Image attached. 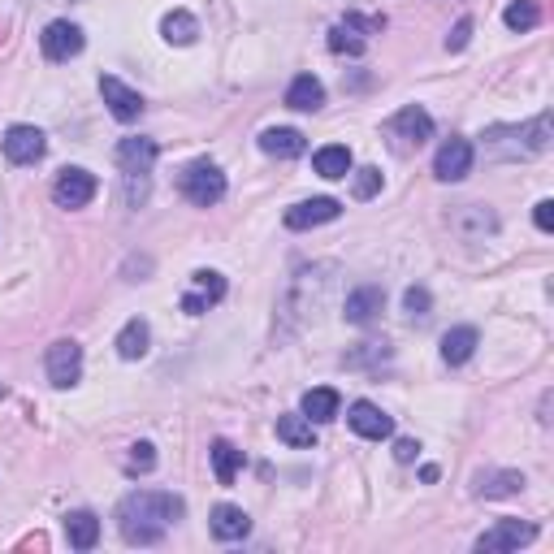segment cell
Returning <instances> with one entry per match:
<instances>
[{
	"label": "cell",
	"instance_id": "cell-3",
	"mask_svg": "<svg viewBox=\"0 0 554 554\" xmlns=\"http://www.w3.org/2000/svg\"><path fill=\"white\" fill-rule=\"evenodd\" d=\"M44 368H48V381H52L57 390L78 386V377H83V347H78L74 338L52 342L48 355H44Z\"/></svg>",
	"mask_w": 554,
	"mask_h": 554
},
{
	"label": "cell",
	"instance_id": "cell-33",
	"mask_svg": "<svg viewBox=\"0 0 554 554\" xmlns=\"http://www.w3.org/2000/svg\"><path fill=\"white\" fill-rule=\"evenodd\" d=\"M377 191H381V169H373V165L355 169V200H373Z\"/></svg>",
	"mask_w": 554,
	"mask_h": 554
},
{
	"label": "cell",
	"instance_id": "cell-8",
	"mask_svg": "<svg viewBox=\"0 0 554 554\" xmlns=\"http://www.w3.org/2000/svg\"><path fill=\"white\" fill-rule=\"evenodd\" d=\"M83 44H87L83 31H78L74 22H65V18L48 22L44 35H39V48H44L48 61H70V57H78V52H83Z\"/></svg>",
	"mask_w": 554,
	"mask_h": 554
},
{
	"label": "cell",
	"instance_id": "cell-11",
	"mask_svg": "<svg viewBox=\"0 0 554 554\" xmlns=\"http://www.w3.org/2000/svg\"><path fill=\"white\" fill-rule=\"evenodd\" d=\"M100 96H104V104H109V113L117 117V122H139V113H143V96H139L135 87H126L122 78L104 74V78H100Z\"/></svg>",
	"mask_w": 554,
	"mask_h": 554
},
{
	"label": "cell",
	"instance_id": "cell-2",
	"mask_svg": "<svg viewBox=\"0 0 554 554\" xmlns=\"http://www.w3.org/2000/svg\"><path fill=\"white\" fill-rule=\"evenodd\" d=\"M178 187L195 208H213L226 200V174H221V165H213V161H191L182 169Z\"/></svg>",
	"mask_w": 554,
	"mask_h": 554
},
{
	"label": "cell",
	"instance_id": "cell-26",
	"mask_svg": "<svg viewBox=\"0 0 554 554\" xmlns=\"http://www.w3.org/2000/svg\"><path fill=\"white\" fill-rule=\"evenodd\" d=\"M312 169L321 178H329V182H338V178H347L351 174V152L342 148V143H329V148H321L312 156Z\"/></svg>",
	"mask_w": 554,
	"mask_h": 554
},
{
	"label": "cell",
	"instance_id": "cell-18",
	"mask_svg": "<svg viewBox=\"0 0 554 554\" xmlns=\"http://www.w3.org/2000/svg\"><path fill=\"white\" fill-rule=\"evenodd\" d=\"M247 533H252V520H247L243 507H234V503L213 507V537L217 542H243Z\"/></svg>",
	"mask_w": 554,
	"mask_h": 554
},
{
	"label": "cell",
	"instance_id": "cell-32",
	"mask_svg": "<svg viewBox=\"0 0 554 554\" xmlns=\"http://www.w3.org/2000/svg\"><path fill=\"white\" fill-rule=\"evenodd\" d=\"M403 308H407V316H412V321H429V308H433L429 290H425V286H412V290L403 295Z\"/></svg>",
	"mask_w": 554,
	"mask_h": 554
},
{
	"label": "cell",
	"instance_id": "cell-29",
	"mask_svg": "<svg viewBox=\"0 0 554 554\" xmlns=\"http://www.w3.org/2000/svg\"><path fill=\"white\" fill-rule=\"evenodd\" d=\"M503 22L511 26V31H533V26L542 22V5H537V0H511Z\"/></svg>",
	"mask_w": 554,
	"mask_h": 554
},
{
	"label": "cell",
	"instance_id": "cell-24",
	"mask_svg": "<svg viewBox=\"0 0 554 554\" xmlns=\"http://www.w3.org/2000/svg\"><path fill=\"white\" fill-rule=\"evenodd\" d=\"M65 537H70L74 550H91L100 542V520L91 516V511H70V516H65Z\"/></svg>",
	"mask_w": 554,
	"mask_h": 554
},
{
	"label": "cell",
	"instance_id": "cell-14",
	"mask_svg": "<svg viewBox=\"0 0 554 554\" xmlns=\"http://www.w3.org/2000/svg\"><path fill=\"white\" fill-rule=\"evenodd\" d=\"M468 169H472V143L468 139H446L438 148V156H433V174L442 182L468 178Z\"/></svg>",
	"mask_w": 554,
	"mask_h": 554
},
{
	"label": "cell",
	"instance_id": "cell-15",
	"mask_svg": "<svg viewBox=\"0 0 554 554\" xmlns=\"http://www.w3.org/2000/svg\"><path fill=\"white\" fill-rule=\"evenodd\" d=\"M390 130L399 139H407V143H416V148H420L425 139H433V117L420 109V104H403V109L390 117Z\"/></svg>",
	"mask_w": 554,
	"mask_h": 554
},
{
	"label": "cell",
	"instance_id": "cell-36",
	"mask_svg": "<svg viewBox=\"0 0 554 554\" xmlns=\"http://www.w3.org/2000/svg\"><path fill=\"white\" fill-rule=\"evenodd\" d=\"M416 455H420V442H412V438H399V442H394V459H399V464H412Z\"/></svg>",
	"mask_w": 554,
	"mask_h": 554
},
{
	"label": "cell",
	"instance_id": "cell-17",
	"mask_svg": "<svg viewBox=\"0 0 554 554\" xmlns=\"http://www.w3.org/2000/svg\"><path fill=\"white\" fill-rule=\"evenodd\" d=\"M477 347H481V334L472 325H455V329H446V334H442V360L451 364V368L468 364Z\"/></svg>",
	"mask_w": 554,
	"mask_h": 554
},
{
	"label": "cell",
	"instance_id": "cell-31",
	"mask_svg": "<svg viewBox=\"0 0 554 554\" xmlns=\"http://www.w3.org/2000/svg\"><path fill=\"white\" fill-rule=\"evenodd\" d=\"M156 468V446L152 442H135L126 455V472L135 477V472H152Z\"/></svg>",
	"mask_w": 554,
	"mask_h": 554
},
{
	"label": "cell",
	"instance_id": "cell-28",
	"mask_svg": "<svg viewBox=\"0 0 554 554\" xmlns=\"http://www.w3.org/2000/svg\"><path fill=\"white\" fill-rule=\"evenodd\" d=\"M213 472H217V481L221 485H234V477H239V468H243V451L234 442H226V438H217L213 442Z\"/></svg>",
	"mask_w": 554,
	"mask_h": 554
},
{
	"label": "cell",
	"instance_id": "cell-23",
	"mask_svg": "<svg viewBox=\"0 0 554 554\" xmlns=\"http://www.w3.org/2000/svg\"><path fill=\"white\" fill-rule=\"evenodd\" d=\"M524 490V472H481L477 477V498H511Z\"/></svg>",
	"mask_w": 554,
	"mask_h": 554
},
{
	"label": "cell",
	"instance_id": "cell-34",
	"mask_svg": "<svg viewBox=\"0 0 554 554\" xmlns=\"http://www.w3.org/2000/svg\"><path fill=\"white\" fill-rule=\"evenodd\" d=\"M468 35H472V18H459V22H455V31L446 35V48H451V52L468 48Z\"/></svg>",
	"mask_w": 554,
	"mask_h": 554
},
{
	"label": "cell",
	"instance_id": "cell-30",
	"mask_svg": "<svg viewBox=\"0 0 554 554\" xmlns=\"http://www.w3.org/2000/svg\"><path fill=\"white\" fill-rule=\"evenodd\" d=\"M520 139H529V148H524V152H533V156L550 152V113H537L533 122L520 130Z\"/></svg>",
	"mask_w": 554,
	"mask_h": 554
},
{
	"label": "cell",
	"instance_id": "cell-22",
	"mask_svg": "<svg viewBox=\"0 0 554 554\" xmlns=\"http://www.w3.org/2000/svg\"><path fill=\"white\" fill-rule=\"evenodd\" d=\"M148 342H152V329H148V321H126L122 325V334H117V355H122V360H143V355H148Z\"/></svg>",
	"mask_w": 554,
	"mask_h": 554
},
{
	"label": "cell",
	"instance_id": "cell-35",
	"mask_svg": "<svg viewBox=\"0 0 554 554\" xmlns=\"http://www.w3.org/2000/svg\"><path fill=\"white\" fill-rule=\"evenodd\" d=\"M533 221H537V230H542V234H550V230H554V200H542V204H537V208H533Z\"/></svg>",
	"mask_w": 554,
	"mask_h": 554
},
{
	"label": "cell",
	"instance_id": "cell-1",
	"mask_svg": "<svg viewBox=\"0 0 554 554\" xmlns=\"http://www.w3.org/2000/svg\"><path fill=\"white\" fill-rule=\"evenodd\" d=\"M182 520V498L165 490H135L117 503V529L130 546H156Z\"/></svg>",
	"mask_w": 554,
	"mask_h": 554
},
{
	"label": "cell",
	"instance_id": "cell-16",
	"mask_svg": "<svg viewBox=\"0 0 554 554\" xmlns=\"http://www.w3.org/2000/svg\"><path fill=\"white\" fill-rule=\"evenodd\" d=\"M260 152L277 156V161H295V156L308 152V139H303L295 126H269L265 135H260Z\"/></svg>",
	"mask_w": 554,
	"mask_h": 554
},
{
	"label": "cell",
	"instance_id": "cell-7",
	"mask_svg": "<svg viewBox=\"0 0 554 554\" xmlns=\"http://www.w3.org/2000/svg\"><path fill=\"white\" fill-rule=\"evenodd\" d=\"M0 148H5V156L13 165H35L39 156L48 152V139L39 126H9L5 139H0Z\"/></svg>",
	"mask_w": 554,
	"mask_h": 554
},
{
	"label": "cell",
	"instance_id": "cell-20",
	"mask_svg": "<svg viewBox=\"0 0 554 554\" xmlns=\"http://www.w3.org/2000/svg\"><path fill=\"white\" fill-rule=\"evenodd\" d=\"M286 104H290V109H299V113H316V109L325 104V87H321V78L299 74L295 83L286 87Z\"/></svg>",
	"mask_w": 554,
	"mask_h": 554
},
{
	"label": "cell",
	"instance_id": "cell-9",
	"mask_svg": "<svg viewBox=\"0 0 554 554\" xmlns=\"http://www.w3.org/2000/svg\"><path fill=\"white\" fill-rule=\"evenodd\" d=\"M156 156H161V148H156V139H122L117 143V169H122L126 178H148L152 174V165H156Z\"/></svg>",
	"mask_w": 554,
	"mask_h": 554
},
{
	"label": "cell",
	"instance_id": "cell-25",
	"mask_svg": "<svg viewBox=\"0 0 554 554\" xmlns=\"http://www.w3.org/2000/svg\"><path fill=\"white\" fill-rule=\"evenodd\" d=\"M338 407H342V399H338V390H329V386H316V390L303 394V416H308L312 425H325V420H334Z\"/></svg>",
	"mask_w": 554,
	"mask_h": 554
},
{
	"label": "cell",
	"instance_id": "cell-10",
	"mask_svg": "<svg viewBox=\"0 0 554 554\" xmlns=\"http://www.w3.org/2000/svg\"><path fill=\"white\" fill-rule=\"evenodd\" d=\"M381 26H386V18H351L347 22H338L334 31H329V52H347V57H360L364 52V31H381Z\"/></svg>",
	"mask_w": 554,
	"mask_h": 554
},
{
	"label": "cell",
	"instance_id": "cell-4",
	"mask_svg": "<svg viewBox=\"0 0 554 554\" xmlns=\"http://www.w3.org/2000/svg\"><path fill=\"white\" fill-rule=\"evenodd\" d=\"M96 191H100V182L91 169H61L57 182H52V200H57V208H87L91 200H96Z\"/></svg>",
	"mask_w": 554,
	"mask_h": 554
},
{
	"label": "cell",
	"instance_id": "cell-6",
	"mask_svg": "<svg viewBox=\"0 0 554 554\" xmlns=\"http://www.w3.org/2000/svg\"><path fill=\"white\" fill-rule=\"evenodd\" d=\"M533 537H537L533 524H524V520H498L494 529H485L477 537V554H507V550L529 546Z\"/></svg>",
	"mask_w": 554,
	"mask_h": 554
},
{
	"label": "cell",
	"instance_id": "cell-5",
	"mask_svg": "<svg viewBox=\"0 0 554 554\" xmlns=\"http://www.w3.org/2000/svg\"><path fill=\"white\" fill-rule=\"evenodd\" d=\"M221 299H226V277H221L217 269H195L191 273V290L182 295V312L200 316L208 308H217Z\"/></svg>",
	"mask_w": 554,
	"mask_h": 554
},
{
	"label": "cell",
	"instance_id": "cell-12",
	"mask_svg": "<svg viewBox=\"0 0 554 554\" xmlns=\"http://www.w3.org/2000/svg\"><path fill=\"white\" fill-rule=\"evenodd\" d=\"M338 217H342V204L329 200V195H316V200L286 208V230H312V226H325V221H338Z\"/></svg>",
	"mask_w": 554,
	"mask_h": 554
},
{
	"label": "cell",
	"instance_id": "cell-21",
	"mask_svg": "<svg viewBox=\"0 0 554 554\" xmlns=\"http://www.w3.org/2000/svg\"><path fill=\"white\" fill-rule=\"evenodd\" d=\"M161 35H165V44L187 48V44H195V39H200V22H195L187 9H169L165 18H161Z\"/></svg>",
	"mask_w": 554,
	"mask_h": 554
},
{
	"label": "cell",
	"instance_id": "cell-13",
	"mask_svg": "<svg viewBox=\"0 0 554 554\" xmlns=\"http://www.w3.org/2000/svg\"><path fill=\"white\" fill-rule=\"evenodd\" d=\"M347 425L360 433V438H368V442H381V438H390V433H394V420L381 412L377 403H368V399L347 407Z\"/></svg>",
	"mask_w": 554,
	"mask_h": 554
},
{
	"label": "cell",
	"instance_id": "cell-27",
	"mask_svg": "<svg viewBox=\"0 0 554 554\" xmlns=\"http://www.w3.org/2000/svg\"><path fill=\"white\" fill-rule=\"evenodd\" d=\"M277 438L286 446H316V429L303 412H286V416H277Z\"/></svg>",
	"mask_w": 554,
	"mask_h": 554
},
{
	"label": "cell",
	"instance_id": "cell-19",
	"mask_svg": "<svg viewBox=\"0 0 554 554\" xmlns=\"http://www.w3.org/2000/svg\"><path fill=\"white\" fill-rule=\"evenodd\" d=\"M381 303H386L381 286H360V290H351V295H347V308H342V312H347L351 325H373Z\"/></svg>",
	"mask_w": 554,
	"mask_h": 554
}]
</instances>
